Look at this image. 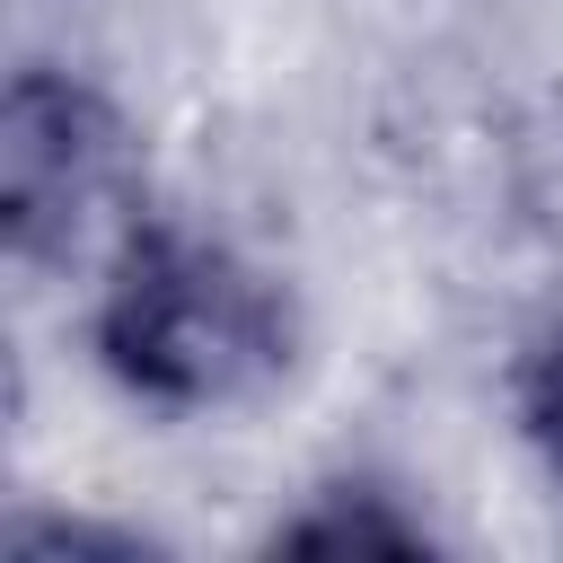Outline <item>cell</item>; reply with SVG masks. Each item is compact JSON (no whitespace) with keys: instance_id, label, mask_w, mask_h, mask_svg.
Here are the masks:
<instances>
[{"instance_id":"1","label":"cell","mask_w":563,"mask_h":563,"mask_svg":"<svg viewBox=\"0 0 563 563\" xmlns=\"http://www.w3.org/2000/svg\"><path fill=\"white\" fill-rule=\"evenodd\" d=\"M88 343L132 405L229 413L290 369L299 317H290V290L229 238L167 211H132L114 229Z\"/></svg>"},{"instance_id":"2","label":"cell","mask_w":563,"mask_h":563,"mask_svg":"<svg viewBox=\"0 0 563 563\" xmlns=\"http://www.w3.org/2000/svg\"><path fill=\"white\" fill-rule=\"evenodd\" d=\"M132 194V132L106 88L70 70H18L0 97V211L9 255L53 264L97 238V220Z\"/></svg>"},{"instance_id":"3","label":"cell","mask_w":563,"mask_h":563,"mask_svg":"<svg viewBox=\"0 0 563 563\" xmlns=\"http://www.w3.org/2000/svg\"><path fill=\"white\" fill-rule=\"evenodd\" d=\"M273 537H282V545H317V554H343V545L413 554V545H422V519L387 510V493H378V484H325V493H317L299 519H282Z\"/></svg>"},{"instance_id":"4","label":"cell","mask_w":563,"mask_h":563,"mask_svg":"<svg viewBox=\"0 0 563 563\" xmlns=\"http://www.w3.org/2000/svg\"><path fill=\"white\" fill-rule=\"evenodd\" d=\"M519 431L545 457V475L563 484V325L519 361Z\"/></svg>"}]
</instances>
